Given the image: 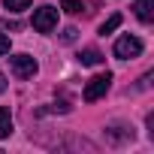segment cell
I'll use <instances>...</instances> for the list:
<instances>
[{
	"label": "cell",
	"mask_w": 154,
	"mask_h": 154,
	"mask_svg": "<svg viewBox=\"0 0 154 154\" xmlns=\"http://www.w3.org/2000/svg\"><path fill=\"white\" fill-rule=\"evenodd\" d=\"M9 66H12V72L18 75V79H33L36 69H39V63L30 54H12L9 57Z\"/></svg>",
	"instance_id": "obj_4"
},
{
	"label": "cell",
	"mask_w": 154,
	"mask_h": 154,
	"mask_svg": "<svg viewBox=\"0 0 154 154\" xmlns=\"http://www.w3.org/2000/svg\"><path fill=\"white\" fill-rule=\"evenodd\" d=\"M6 91V79H3V75H0V94H3Z\"/></svg>",
	"instance_id": "obj_14"
},
{
	"label": "cell",
	"mask_w": 154,
	"mask_h": 154,
	"mask_svg": "<svg viewBox=\"0 0 154 154\" xmlns=\"http://www.w3.org/2000/svg\"><path fill=\"white\" fill-rule=\"evenodd\" d=\"M75 33H79L75 27H66V30H63V42H72V39H75Z\"/></svg>",
	"instance_id": "obj_13"
},
{
	"label": "cell",
	"mask_w": 154,
	"mask_h": 154,
	"mask_svg": "<svg viewBox=\"0 0 154 154\" xmlns=\"http://www.w3.org/2000/svg\"><path fill=\"white\" fill-rule=\"evenodd\" d=\"M30 3H33V0H3V6H6L9 12H21V9H30Z\"/></svg>",
	"instance_id": "obj_11"
},
{
	"label": "cell",
	"mask_w": 154,
	"mask_h": 154,
	"mask_svg": "<svg viewBox=\"0 0 154 154\" xmlns=\"http://www.w3.org/2000/svg\"><path fill=\"white\" fill-rule=\"evenodd\" d=\"M106 136L112 142H124V139H133V127H124V124H112L106 130Z\"/></svg>",
	"instance_id": "obj_6"
},
{
	"label": "cell",
	"mask_w": 154,
	"mask_h": 154,
	"mask_svg": "<svg viewBox=\"0 0 154 154\" xmlns=\"http://www.w3.org/2000/svg\"><path fill=\"white\" fill-rule=\"evenodd\" d=\"M109 88H112V72H97L94 79L85 85V94H82V97H85L88 103H94V100L106 97V91H109Z\"/></svg>",
	"instance_id": "obj_2"
},
{
	"label": "cell",
	"mask_w": 154,
	"mask_h": 154,
	"mask_svg": "<svg viewBox=\"0 0 154 154\" xmlns=\"http://www.w3.org/2000/svg\"><path fill=\"white\" fill-rule=\"evenodd\" d=\"M142 39L139 36H133V33H124V36H118V42H115V57H121V60H130V57H139L142 54Z\"/></svg>",
	"instance_id": "obj_1"
},
{
	"label": "cell",
	"mask_w": 154,
	"mask_h": 154,
	"mask_svg": "<svg viewBox=\"0 0 154 154\" xmlns=\"http://www.w3.org/2000/svg\"><path fill=\"white\" fill-rule=\"evenodd\" d=\"M79 63H82V66H97V63H103V54H100L97 48H85V51L79 54Z\"/></svg>",
	"instance_id": "obj_7"
},
{
	"label": "cell",
	"mask_w": 154,
	"mask_h": 154,
	"mask_svg": "<svg viewBox=\"0 0 154 154\" xmlns=\"http://www.w3.org/2000/svg\"><path fill=\"white\" fill-rule=\"evenodd\" d=\"M60 9H63V12H69V15H79V12L85 9V3H82V0H63Z\"/></svg>",
	"instance_id": "obj_9"
},
{
	"label": "cell",
	"mask_w": 154,
	"mask_h": 154,
	"mask_svg": "<svg viewBox=\"0 0 154 154\" xmlns=\"http://www.w3.org/2000/svg\"><path fill=\"white\" fill-rule=\"evenodd\" d=\"M54 27H57V9H54V6H39V9H33V30L51 33Z\"/></svg>",
	"instance_id": "obj_3"
},
{
	"label": "cell",
	"mask_w": 154,
	"mask_h": 154,
	"mask_svg": "<svg viewBox=\"0 0 154 154\" xmlns=\"http://www.w3.org/2000/svg\"><path fill=\"white\" fill-rule=\"evenodd\" d=\"M118 24H121V15L115 12V15H109V21H103V24H100V33L106 36V33H112V30H118Z\"/></svg>",
	"instance_id": "obj_10"
},
{
	"label": "cell",
	"mask_w": 154,
	"mask_h": 154,
	"mask_svg": "<svg viewBox=\"0 0 154 154\" xmlns=\"http://www.w3.org/2000/svg\"><path fill=\"white\" fill-rule=\"evenodd\" d=\"M133 9H136V18H139L142 24H148V21L154 18V0H136Z\"/></svg>",
	"instance_id": "obj_5"
},
{
	"label": "cell",
	"mask_w": 154,
	"mask_h": 154,
	"mask_svg": "<svg viewBox=\"0 0 154 154\" xmlns=\"http://www.w3.org/2000/svg\"><path fill=\"white\" fill-rule=\"evenodd\" d=\"M9 133H12V115L6 106H0V139H6Z\"/></svg>",
	"instance_id": "obj_8"
},
{
	"label": "cell",
	"mask_w": 154,
	"mask_h": 154,
	"mask_svg": "<svg viewBox=\"0 0 154 154\" xmlns=\"http://www.w3.org/2000/svg\"><path fill=\"white\" fill-rule=\"evenodd\" d=\"M3 54H9V36L0 30V57H3Z\"/></svg>",
	"instance_id": "obj_12"
}]
</instances>
